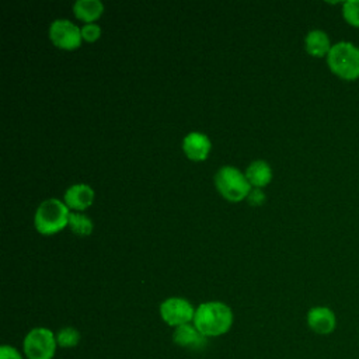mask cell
I'll list each match as a JSON object with an SVG mask.
<instances>
[{
	"label": "cell",
	"instance_id": "obj_1",
	"mask_svg": "<svg viewBox=\"0 0 359 359\" xmlns=\"http://www.w3.org/2000/svg\"><path fill=\"white\" fill-rule=\"evenodd\" d=\"M194 325L206 338L220 337L233 325V311L223 302H205L195 310Z\"/></svg>",
	"mask_w": 359,
	"mask_h": 359
},
{
	"label": "cell",
	"instance_id": "obj_2",
	"mask_svg": "<svg viewBox=\"0 0 359 359\" xmlns=\"http://www.w3.org/2000/svg\"><path fill=\"white\" fill-rule=\"evenodd\" d=\"M70 210L63 201L56 198L45 199L36 208L34 226L42 236H52L62 231L69 224Z\"/></svg>",
	"mask_w": 359,
	"mask_h": 359
},
{
	"label": "cell",
	"instance_id": "obj_3",
	"mask_svg": "<svg viewBox=\"0 0 359 359\" xmlns=\"http://www.w3.org/2000/svg\"><path fill=\"white\" fill-rule=\"evenodd\" d=\"M330 70L344 80H356L359 77V48L348 41L332 45L327 55Z\"/></svg>",
	"mask_w": 359,
	"mask_h": 359
},
{
	"label": "cell",
	"instance_id": "obj_4",
	"mask_svg": "<svg viewBox=\"0 0 359 359\" xmlns=\"http://www.w3.org/2000/svg\"><path fill=\"white\" fill-rule=\"evenodd\" d=\"M215 185L219 194L229 202H240L247 199L251 188L245 172L233 165H223L215 175Z\"/></svg>",
	"mask_w": 359,
	"mask_h": 359
},
{
	"label": "cell",
	"instance_id": "obj_5",
	"mask_svg": "<svg viewBox=\"0 0 359 359\" xmlns=\"http://www.w3.org/2000/svg\"><path fill=\"white\" fill-rule=\"evenodd\" d=\"M56 346V334L45 327L29 330L22 341V352L27 359H53Z\"/></svg>",
	"mask_w": 359,
	"mask_h": 359
},
{
	"label": "cell",
	"instance_id": "obj_6",
	"mask_svg": "<svg viewBox=\"0 0 359 359\" xmlns=\"http://www.w3.org/2000/svg\"><path fill=\"white\" fill-rule=\"evenodd\" d=\"M195 307L192 303L184 297H168L160 303L158 311L161 320L170 327H180L184 324H189L195 317Z\"/></svg>",
	"mask_w": 359,
	"mask_h": 359
},
{
	"label": "cell",
	"instance_id": "obj_7",
	"mask_svg": "<svg viewBox=\"0 0 359 359\" xmlns=\"http://www.w3.org/2000/svg\"><path fill=\"white\" fill-rule=\"evenodd\" d=\"M49 38L56 48L63 50L77 49L83 41L81 28L65 18H57L50 22Z\"/></svg>",
	"mask_w": 359,
	"mask_h": 359
},
{
	"label": "cell",
	"instance_id": "obj_8",
	"mask_svg": "<svg viewBox=\"0 0 359 359\" xmlns=\"http://www.w3.org/2000/svg\"><path fill=\"white\" fill-rule=\"evenodd\" d=\"M307 325L318 335H328L337 327V317L330 307L316 306L307 311Z\"/></svg>",
	"mask_w": 359,
	"mask_h": 359
},
{
	"label": "cell",
	"instance_id": "obj_9",
	"mask_svg": "<svg viewBox=\"0 0 359 359\" xmlns=\"http://www.w3.org/2000/svg\"><path fill=\"white\" fill-rule=\"evenodd\" d=\"M212 149L210 139L202 132H189L182 139L184 154L192 161H203Z\"/></svg>",
	"mask_w": 359,
	"mask_h": 359
},
{
	"label": "cell",
	"instance_id": "obj_10",
	"mask_svg": "<svg viewBox=\"0 0 359 359\" xmlns=\"http://www.w3.org/2000/svg\"><path fill=\"white\" fill-rule=\"evenodd\" d=\"M94 189L87 184H74L65 191L63 202L69 209L76 212L86 210L93 205Z\"/></svg>",
	"mask_w": 359,
	"mask_h": 359
},
{
	"label": "cell",
	"instance_id": "obj_11",
	"mask_svg": "<svg viewBox=\"0 0 359 359\" xmlns=\"http://www.w3.org/2000/svg\"><path fill=\"white\" fill-rule=\"evenodd\" d=\"M172 341L175 345L187 349H202L206 346L208 338L199 332L194 323L180 325L174 328Z\"/></svg>",
	"mask_w": 359,
	"mask_h": 359
},
{
	"label": "cell",
	"instance_id": "obj_12",
	"mask_svg": "<svg viewBox=\"0 0 359 359\" xmlns=\"http://www.w3.org/2000/svg\"><path fill=\"white\" fill-rule=\"evenodd\" d=\"M304 48L307 53H310L314 57H323L327 56L331 50L332 45L330 42V38L325 31L323 29H311L307 32L304 38Z\"/></svg>",
	"mask_w": 359,
	"mask_h": 359
},
{
	"label": "cell",
	"instance_id": "obj_13",
	"mask_svg": "<svg viewBox=\"0 0 359 359\" xmlns=\"http://www.w3.org/2000/svg\"><path fill=\"white\" fill-rule=\"evenodd\" d=\"M245 177L251 187L262 188L272 181L271 165L264 160H254L245 170Z\"/></svg>",
	"mask_w": 359,
	"mask_h": 359
},
{
	"label": "cell",
	"instance_id": "obj_14",
	"mask_svg": "<svg viewBox=\"0 0 359 359\" xmlns=\"http://www.w3.org/2000/svg\"><path fill=\"white\" fill-rule=\"evenodd\" d=\"M73 13L76 18L86 24H93L104 13V4L100 0H77L73 4Z\"/></svg>",
	"mask_w": 359,
	"mask_h": 359
},
{
	"label": "cell",
	"instance_id": "obj_15",
	"mask_svg": "<svg viewBox=\"0 0 359 359\" xmlns=\"http://www.w3.org/2000/svg\"><path fill=\"white\" fill-rule=\"evenodd\" d=\"M69 229L79 237H87L93 233V220L80 212H70L69 215Z\"/></svg>",
	"mask_w": 359,
	"mask_h": 359
},
{
	"label": "cell",
	"instance_id": "obj_16",
	"mask_svg": "<svg viewBox=\"0 0 359 359\" xmlns=\"http://www.w3.org/2000/svg\"><path fill=\"white\" fill-rule=\"evenodd\" d=\"M80 332L77 328L74 327H62L57 332H56V342L57 346L60 348H74L79 345L80 342Z\"/></svg>",
	"mask_w": 359,
	"mask_h": 359
},
{
	"label": "cell",
	"instance_id": "obj_17",
	"mask_svg": "<svg viewBox=\"0 0 359 359\" xmlns=\"http://www.w3.org/2000/svg\"><path fill=\"white\" fill-rule=\"evenodd\" d=\"M342 15L352 27H359V0H348L342 4Z\"/></svg>",
	"mask_w": 359,
	"mask_h": 359
},
{
	"label": "cell",
	"instance_id": "obj_18",
	"mask_svg": "<svg viewBox=\"0 0 359 359\" xmlns=\"http://www.w3.org/2000/svg\"><path fill=\"white\" fill-rule=\"evenodd\" d=\"M101 36V27L98 24H84L81 27V38L86 42H95Z\"/></svg>",
	"mask_w": 359,
	"mask_h": 359
},
{
	"label": "cell",
	"instance_id": "obj_19",
	"mask_svg": "<svg viewBox=\"0 0 359 359\" xmlns=\"http://www.w3.org/2000/svg\"><path fill=\"white\" fill-rule=\"evenodd\" d=\"M265 194L261 188H252L247 196V202L251 206H261L265 202Z\"/></svg>",
	"mask_w": 359,
	"mask_h": 359
},
{
	"label": "cell",
	"instance_id": "obj_20",
	"mask_svg": "<svg viewBox=\"0 0 359 359\" xmlns=\"http://www.w3.org/2000/svg\"><path fill=\"white\" fill-rule=\"evenodd\" d=\"M0 359H24L22 353L11 346V345H1L0 346Z\"/></svg>",
	"mask_w": 359,
	"mask_h": 359
}]
</instances>
